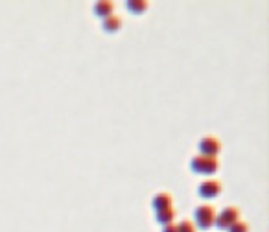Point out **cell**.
Segmentation results:
<instances>
[{
    "instance_id": "3957f363",
    "label": "cell",
    "mask_w": 269,
    "mask_h": 232,
    "mask_svg": "<svg viewBox=\"0 0 269 232\" xmlns=\"http://www.w3.org/2000/svg\"><path fill=\"white\" fill-rule=\"evenodd\" d=\"M236 221H240V210L236 206H227L223 210L216 214V219H214V225L218 229H223V231H229V227L234 225Z\"/></svg>"
},
{
    "instance_id": "9c48e42d",
    "label": "cell",
    "mask_w": 269,
    "mask_h": 232,
    "mask_svg": "<svg viewBox=\"0 0 269 232\" xmlns=\"http://www.w3.org/2000/svg\"><path fill=\"white\" fill-rule=\"evenodd\" d=\"M155 219H157V223L162 227L172 225L175 219V210L174 208H164V210H160V212H155Z\"/></svg>"
},
{
    "instance_id": "6da1fadb",
    "label": "cell",
    "mask_w": 269,
    "mask_h": 232,
    "mask_svg": "<svg viewBox=\"0 0 269 232\" xmlns=\"http://www.w3.org/2000/svg\"><path fill=\"white\" fill-rule=\"evenodd\" d=\"M190 170L197 175H212L219 170V160L196 155L194 159L190 160Z\"/></svg>"
},
{
    "instance_id": "8fae6325",
    "label": "cell",
    "mask_w": 269,
    "mask_h": 232,
    "mask_svg": "<svg viewBox=\"0 0 269 232\" xmlns=\"http://www.w3.org/2000/svg\"><path fill=\"white\" fill-rule=\"evenodd\" d=\"M177 227V232H197L196 231V225L192 223V221H188V219H184V221H181Z\"/></svg>"
},
{
    "instance_id": "7c38bea8",
    "label": "cell",
    "mask_w": 269,
    "mask_h": 232,
    "mask_svg": "<svg viewBox=\"0 0 269 232\" xmlns=\"http://www.w3.org/2000/svg\"><path fill=\"white\" fill-rule=\"evenodd\" d=\"M229 232H249V227L245 221H236L234 225L229 227Z\"/></svg>"
},
{
    "instance_id": "277c9868",
    "label": "cell",
    "mask_w": 269,
    "mask_h": 232,
    "mask_svg": "<svg viewBox=\"0 0 269 232\" xmlns=\"http://www.w3.org/2000/svg\"><path fill=\"white\" fill-rule=\"evenodd\" d=\"M197 149L201 153V157H209V159H218L219 151H221V144L216 137H203L197 144Z\"/></svg>"
},
{
    "instance_id": "8992f818",
    "label": "cell",
    "mask_w": 269,
    "mask_h": 232,
    "mask_svg": "<svg viewBox=\"0 0 269 232\" xmlns=\"http://www.w3.org/2000/svg\"><path fill=\"white\" fill-rule=\"evenodd\" d=\"M172 203H174V199H172V196L168 192H159V194H155L151 197V206L155 212H160L164 210V208H172Z\"/></svg>"
},
{
    "instance_id": "5b68a950",
    "label": "cell",
    "mask_w": 269,
    "mask_h": 232,
    "mask_svg": "<svg viewBox=\"0 0 269 232\" xmlns=\"http://www.w3.org/2000/svg\"><path fill=\"white\" fill-rule=\"evenodd\" d=\"M197 194L203 199H214V197H218L221 194V184L218 181H214V179H207V181L199 184Z\"/></svg>"
},
{
    "instance_id": "30bf717a",
    "label": "cell",
    "mask_w": 269,
    "mask_h": 232,
    "mask_svg": "<svg viewBox=\"0 0 269 232\" xmlns=\"http://www.w3.org/2000/svg\"><path fill=\"white\" fill-rule=\"evenodd\" d=\"M125 6H127V11H129V13L142 15V13H146V9L149 7V4H148L146 0H129Z\"/></svg>"
},
{
    "instance_id": "7a4b0ae2",
    "label": "cell",
    "mask_w": 269,
    "mask_h": 232,
    "mask_svg": "<svg viewBox=\"0 0 269 232\" xmlns=\"http://www.w3.org/2000/svg\"><path fill=\"white\" fill-rule=\"evenodd\" d=\"M194 219H196V225L199 229H210L214 225V219H216V210L212 208L210 204H199L194 210Z\"/></svg>"
},
{
    "instance_id": "52a82bcc",
    "label": "cell",
    "mask_w": 269,
    "mask_h": 232,
    "mask_svg": "<svg viewBox=\"0 0 269 232\" xmlns=\"http://www.w3.org/2000/svg\"><path fill=\"white\" fill-rule=\"evenodd\" d=\"M92 11H94V15L98 17V19H107V17H111L113 15V11H115V6H113V2H107V0H103V2H96L94 6H92Z\"/></svg>"
},
{
    "instance_id": "ba28073f",
    "label": "cell",
    "mask_w": 269,
    "mask_h": 232,
    "mask_svg": "<svg viewBox=\"0 0 269 232\" xmlns=\"http://www.w3.org/2000/svg\"><path fill=\"white\" fill-rule=\"evenodd\" d=\"M102 28L105 33H117L118 29L122 28V21L118 19L117 15H111V17H107V19H103Z\"/></svg>"
},
{
    "instance_id": "4fadbf2b",
    "label": "cell",
    "mask_w": 269,
    "mask_h": 232,
    "mask_svg": "<svg viewBox=\"0 0 269 232\" xmlns=\"http://www.w3.org/2000/svg\"><path fill=\"white\" fill-rule=\"evenodd\" d=\"M162 232H177V227L172 223V225H166V227H162Z\"/></svg>"
}]
</instances>
